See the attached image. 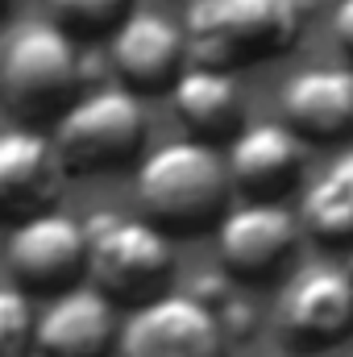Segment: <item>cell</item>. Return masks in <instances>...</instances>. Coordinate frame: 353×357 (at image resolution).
I'll list each match as a JSON object with an SVG mask.
<instances>
[{
    "label": "cell",
    "instance_id": "ba28073f",
    "mask_svg": "<svg viewBox=\"0 0 353 357\" xmlns=\"http://www.w3.org/2000/svg\"><path fill=\"white\" fill-rule=\"evenodd\" d=\"M278 328L295 349H329L353 328V278L337 266L299 270L278 295Z\"/></svg>",
    "mask_w": 353,
    "mask_h": 357
},
{
    "label": "cell",
    "instance_id": "ac0fdd59",
    "mask_svg": "<svg viewBox=\"0 0 353 357\" xmlns=\"http://www.w3.org/2000/svg\"><path fill=\"white\" fill-rule=\"evenodd\" d=\"M50 8L59 13L63 29H88V33H96V29L121 21L129 0H50Z\"/></svg>",
    "mask_w": 353,
    "mask_h": 357
},
{
    "label": "cell",
    "instance_id": "ffe728a7",
    "mask_svg": "<svg viewBox=\"0 0 353 357\" xmlns=\"http://www.w3.org/2000/svg\"><path fill=\"white\" fill-rule=\"evenodd\" d=\"M8 4H13V0H0V13H4V8H8Z\"/></svg>",
    "mask_w": 353,
    "mask_h": 357
},
{
    "label": "cell",
    "instance_id": "277c9868",
    "mask_svg": "<svg viewBox=\"0 0 353 357\" xmlns=\"http://www.w3.org/2000/svg\"><path fill=\"white\" fill-rule=\"evenodd\" d=\"M84 229H88V274L108 299L146 303L158 295L175 262L163 225L96 212Z\"/></svg>",
    "mask_w": 353,
    "mask_h": 357
},
{
    "label": "cell",
    "instance_id": "30bf717a",
    "mask_svg": "<svg viewBox=\"0 0 353 357\" xmlns=\"http://www.w3.org/2000/svg\"><path fill=\"white\" fill-rule=\"evenodd\" d=\"M112 337L117 316L100 287H63L33 320V345L42 357H104Z\"/></svg>",
    "mask_w": 353,
    "mask_h": 357
},
{
    "label": "cell",
    "instance_id": "d6986e66",
    "mask_svg": "<svg viewBox=\"0 0 353 357\" xmlns=\"http://www.w3.org/2000/svg\"><path fill=\"white\" fill-rule=\"evenodd\" d=\"M333 33L353 54V0H337V8H333Z\"/></svg>",
    "mask_w": 353,
    "mask_h": 357
},
{
    "label": "cell",
    "instance_id": "44dd1931",
    "mask_svg": "<svg viewBox=\"0 0 353 357\" xmlns=\"http://www.w3.org/2000/svg\"><path fill=\"white\" fill-rule=\"evenodd\" d=\"M345 274H350V278H353V258H350V266H345Z\"/></svg>",
    "mask_w": 353,
    "mask_h": 357
},
{
    "label": "cell",
    "instance_id": "7c38bea8",
    "mask_svg": "<svg viewBox=\"0 0 353 357\" xmlns=\"http://www.w3.org/2000/svg\"><path fill=\"white\" fill-rule=\"evenodd\" d=\"M187 54V33L163 13H133L112 33V67L137 91L175 84Z\"/></svg>",
    "mask_w": 353,
    "mask_h": 357
},
{
    "label": "cell",
    "instance_id": "7a4b0ae2",
    "mask_svg": "<svg viewBox=\"0 0 353 357\" xmlns=\"http://www.w3.org/2000/svg\"><path fill=\"white\" fill-rule=\"evenodd\" d=\"M133 187L154 225L195 233L220 216L229 199V167L204 142H171L142 158Z\"/></svg>",
    "mask_w": 353,
    "mask_h": 357
},
{
    "label": "cell",
    "instance_id": "3957f363",
    "mask_svg": "<svg viewBox=\"0 0 353 357\" xmlns=\"http://www.w3.org/2000/svg\"><path fill=\"white\" fill-rule=\"evenodd\" d=\"M80 84V50L54 21H25L0 54V96L17 116L63 112Z\"/></svg>",
    "mask_w": 353,
    "mask_h": 357
},
{
    "label": "cell",
    "instance_id": "2e32d148",
    "mask_svg": "<svg viewBox=\"0 0 353 357\" xmlns=\"http://www.w3.org/2000/svg\"><path fill=\"white\" fill-rule=\"evenodd\" d=\"M308 233L333 245H353V150L329 162V171L303 191L299 208Z\"/></svg>",
    "mask_w": 353,
    "mask_h": 357
},
{
    "label": "cell",
    "instance_id": "9a60e30c",
    "mask_svg": "<svg viewBox=\"0 0 353 357\" xmlns=\"http://www.w3.org/2000/svg\"><path fill=\"white\" fill-rule=\"evenodd\" d=\"M171 108L195 137H225L237 125L241 96H237V84L229 79V71L191 63L171 84Z\"/></svg>",
    "mask_w": 353,
    "mask_h": 357
},
{
    "label": "cell",
    "instance_id": "6da1fadb",
    "mask_svg": "<svg viewBox=\"0 0 353 357\" xmlns=\"http://www.w3.org/2000/svg\"><path fill=\"white\" fill-rule=\"evenodd\" d=\"M308 21V0H191L187 54L208 67H246L295 46Z\"/></svg>",
    "mask_w": 353,
    "mask_h": 357
},
{
    "label": "cell",
    "instance_id": "9c48e42d",
    "mask_svg": "<svg viewBox=\"0 0 353 357\" xmlns=\"http://www.w3.org/2000/svg\"><path fill=\"white\" fill-rule=\"evenodd\" d=\"M63 158L38 129H0V220L17 225L54 208L63 195Z\"/></svg>",
    "mask_w": 353,
    "mask_h": 357
},
{
    "label": "cell",
    "instance_id": "52a82bcc",
    "mask_svg": "<svg viewBox=\"0 0 353 357\" xmlns=\"http://www.w3.org/2000/svg\"><path fill=\"white\" fill-rule=\"evenodd\" d=\"M4 262L29 291H63L80 270H88V229L54 208L33 212L13 225Z\"/></svg>",
    "mask_w": 353,
    "mask_h": 357
},
{
    "label": "cell",
    "instance_id": "4fadbf2b",
    "mask_svg": "<svg viewBox=\"0 0 353 357\" xmlns=\"http://www.w3.org/2000/svg\"><path fill=\"white\" fill-rule=\"evenodd\" d=\"M283 116L295 133L337 142L353 133V67H303L283 88Z\"/></svg>",
    "mask_w": 353,
    "mask_h": 357
},
{
    "label": "cell",
    "instance_id": "e0dca14e",
    "mask_svg": "<svg viewBox=\"0 0 353 357\" xmlns=\"http://www.w3.org/2000/svg\"><path fill=\"white\" fill-rule=\"evenodd\" d=\"M33 341V312L17 287H0V357H25Z\"/></svg>",
    "mask_w": 353,
    "mask_h": 357
},
{
    "label": "cell",
    "instance_id": "5bb4252c",
    "mask_svg": "<svg viewBox=\"0 0 353 357\" xmlns=\"http://www.w3.org/2000/svg\"><path fill=\"white\" fill-rule=\"evenodd\" d=\"M303 167V146L291 125H250L229 146V175L254 195H278Z\"/></svg>",
    "mask_w": 353,
    "mask_h": 357
},
{
    "label": "cell",
    "instance_id": "8fae6325",
    "mask_svg": "<svg viewBox=\"0 0 353 357\" xmlns=\"http://www.w3.org/2000/svg\"><path fill=\"white\" fill-rule=\"evenodd\" d=\"M295 237H299V225L287 208L270 199L241 204L220 220V262L229 274L266 278L291 258Z\"/></svg>",
    "mask_w": 353,
    "mask_h": 357
},
{
    "label": "cell",
    "instance_id": "5b68a950",
    "mask_svg": "<svg viewBox=\"0 0 353 357\" xmlns=\"http://www.w3.org/2000/svg\"><path fill=\"white\" fill-rule=\"evenodd\" d=\"M142 133L146 116L133 88H100L59 112L54 150L71 171H104L125 162L142 146Z\"/></svg>",
    "mask_w": 353,
    "mask_h": 357
},
{
    "label": "cell",
    "instance_id": "8992f818",
    "mask_svg": "<svg viewBox=\"0 0 353 357\" xmlns=\"http://www.w3.org/2000/svg\"><path fill=\"white\" fill-rule=\"evenodd\" d=\"M121 357H225V328L195 295H154L125 320Z\"/></svg>",
    "mask_w": 353,
    "mask_h": 357
}]
</instances>
